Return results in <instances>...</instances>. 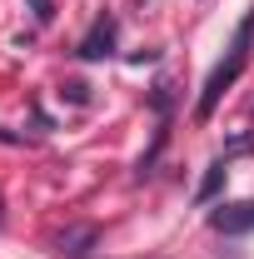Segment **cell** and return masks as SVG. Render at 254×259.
Returning <instances> with one entry per match:
<instances>
[{
  "label": "cell",
  "mask_w": 254,
  "mask_h": 259,
  "mask_svg": "<svg viewBox=\"0 0 254 259\" xmlns=\"http://www.w3.org/2000/svg\"><path fill=\"white\" fill-rule=\"evenodd\" d=\"M249 45H254V10L239 20V30H234V40H229V55L209 70V80H204V90H199V105H194V115H199V120H209V115H215V105L224 100V90L244 75V65H249Z\"/></svg>",
  "instance_id": "obj_1"
},
{
  "label": "cell",
  "mask_w": 254,
  "mask_h": 259,
  "mask_svg": "<svg viewBox=\"0 0 254 259\" xmlns=\"http://www.w3.org/2000/svg\"><path fill=\"white\" fill-rule=\"evenodd\" d=\"M115 35H120V25H115V15H100L95 25H90V35L80 40V60H105V55H115Z\"/></svg>",
  "instance_id": "obj_2"
},
{
  "label": "cell",
  "mask_w": 254,
  "mask_h": 259,
  "mask_svg": "<svg viewBox=\"0 0 254 259\" xmlns=\"http://www.w3.org/2000/svg\"><path fill=\"white\" fill-rule=\"evenodd\" d=\"M209 225L220 229V234H249L254 229V199H239V204H224L209 214Z\"/></svg>",
  "instance_id": "obj_3"
},
{
  "label": "cell",
  "mask_w": 254,
  "mask_h": 259,
  "mask_svg": "<svg viewBox=\"0 0 254 259\" xmlns=\"http://www.w3.org/2000/svg\"><path fill=\"white\" fill-rule=\"evenodd\" d=\"M95 244H100V229H95V225H70L60 239H55V254H65V259H85Z\"/></svg>",
  "instance_id": "obj_4"
},
{
  "label": "cell",
  "mask_w": 254,
  "mask_h": 259,
  "mask_svg": "<svg viewBox=\"0 0 254 259\" xmlns=\"http://www.w3.org/2000/svg\"><path fill=\"white\" fill-rule=\"evenodd\" d=\"M224 175H229V160H215L209 164V169H204V180H199V190H194V199H199V204H209V199H215V194H220V185H224Z\"/></svg>",
  "instance_id": "obj_5"
},
{
  "label": "cell",
  "mask_w": 254,
  "mask_h": 259,
  "mask_svg": "<svg viewBox=\"0 0 254 259\" xmlns=\"http://www.w3.org/2000/svg\"><path fill=\"white\" fill-rule=\"evenodd\" d=\"M65 95L75 100V105H85V100H90V90H85V85H80V80H70V85H65Z\"/></svg>",
  "instance_id": "obj_6"
},
{
  "label": "cell",
  "mask_w": 254,
  "mask_h": 259,
  "mask_svg": "<svg viewBox=\"0 0 254 259\" xmlns=\"http://www.w3.org/2000/svg\"><path fill=\"white\" fill-rule=\"evenodd\" d=\"M30 5H35V20H40V25H45V20L55 15V10H50V0H30Z\"/></svg>",
  "instance_id": "obj_7"
},
{
  "label": "cell",
  "mask_w": 254,
  "mask_h": 259,
  "mask_svg": "<svg viewBox=\"0 0 254 259\" xmlns=\"http://www.w3.org/2000/svg\"><path fill=\"white\" fill-rule=\"evenodd\" d=\"M0 220H5V199H0Z\"/></svg>",
  "instance_id": "obj_8"
}]
</instances>
